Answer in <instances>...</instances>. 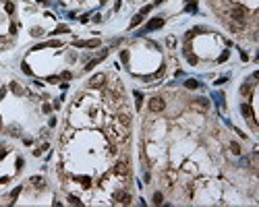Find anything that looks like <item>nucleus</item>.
Instances as JSON below:
<instances>
[{"label":"nucleus","mask_w":259,"mask_h":207,"mask_svg":"<svg viewBox=\"0 0 259 207\" xmlns=\"http://www.w3.org/2000/svg\"><path fill=\"white\" fill-rule=\"evenodd\" d=\"M184 87H187V89H197L199 83H197L195 79H187V81H184Z\"/></svg>","instance_id":"9"},{"label":"nucleus","mask_w":259,"mask_h":207,"mask_svg":"<svg viewBox=\"0 0 259 207\" xmlns=\"http://www.w3.org/2000/svg\"><path fill=\"white\" fill-rule=\"evenodd\" d=\"M193 106H195V108H201V110H207V108H209V100L199 98V100H195V102H193Z\"/></svg>","instance_id":"7"},{"label":"nucleus","mask_w":259,"mask_h":207,"mask_svg":"<svg viewBox=\"0 0 259 207\" xmlns=\"http://www.w3.org/2000/svg\"><path fill=\"white\" fill-rule=\"evenodd\" d=\"M230 151H232L234 155H241V147H239V143H230Z\"/></svg>","instance_id":"15"},{"label":"nucleus","mask_w":259,"mask_h":207,"mask_svg":"<svg viewBox=\"0 0 259 207\" xmlns=\"http://www.w3.org/2000/svg\"><path fill=\"white\" fill-rule=\"evenodd\" d=\"M54 33H68V27H66V25H58V27L54 29Z\"/></svg>","instance_id":"19"},{"label":"nucleus","mask_w":259,"mask_h":207,"mask_svg":"<svg viewBox=\"0 0 259 207\" xmlns=\"http://www.w3.org/2000/svg\"><path fill=\"white\" fill-rule=\"evenodd\" d=\"M226 58H228V52H222V56H220V58H218V60H220V62H224V60H226Z\"/></svg>","instance_id":"31"},{"label":"nucleus","mask_w":259,"mask_h":207,"mask_svg":"<svg viewBox=\"0 0 259 207\" xmlns=\"http://www.w3.org/2000/svg\"><path fill=\"white\" fill-rule=\"evenodd\" d=\"M135 100H137L135 104H137V110H139L141 104H143V95H141V91H135Z\"/></svg>","instance_id":"12"},{"label":"nucleus","mask_w":259,"mask_h":207,"mask_svg":"<svg viewBox=\"0 0 259 207\" xmlns=\"http://www.w3.org/2000/svg\"><path fill=\"white\" fill-rule=\"evenodd\" d=\"M21 191H23V187H15V189H13V193H11V201H15V199L21 195Z\"/></svg>","instance_id":"13"},{"label":"nucleus","mask_w":259,"mask_h":207,"mask_svg":"<svg viewBox=\"0 0 259 207\" xmlns=\"http://www.w3.org/2000/svg\"><path fill=\"white\" fill-rule=\"evenodd\" d=\"M151 8H153V4H147V6H143V8L139 11V15H141V17H145L147 13H151Z\"/></svg>","instance_id":"16"},{"label":"nucleus","mask_w":259,"mask_h":207,"mask_svg":"<svg viewBox=\"0 0 259 207\" xmlns=\"http://www.w3.org/2000/svg\"><path fill=\"white\" fill-rule=\"evenodd\" d=\"M164 201V197H162V193H153V205H160Z\"/></svg>","instance_id":"17"},{"label":"nucleus","mask_w":259,"mask_h":207,"mask_svg":"<svg viewBox=\"0 0 259 207\" xmlns=\"http://www.w3.org/2000/svg\"><path fill=\"white\" fill-rule=\"evenodd\" d=\"M116 172H118V174H127V172H129V168H127V164H122V162H118V164H116Z\"/></svg>","instance_id":"11"},{"label":"nucleus","mask_w":259,"mask_h":207,"mask_svg":"<svg viewBox=\"0 0 259 207\" xmlns=\"http://www.w3.org/2000/svg\"><path fill=\"white\" fill-rule=\"evenodd\" d=\"M120 122H125V124H129V122H131L129 114H120Z\"/></svg>","instance_id":"25"},{"label":"nucleus","mask_w":259,"mask_h":207,"mask_svg":"<svg viewBox=\"0 0 259 207\" xmlns=\"http://www.w3.org/2000/svg\"><path fill=\"white\" fill-rule=\"evenodd\" d=\"M106 56H108V52H102V54H100V56H98V58H93V60H89V62H87V66H85V68H87V71H91V68H93V66H96V64H98V62H102V60H104V58H106Z\"/></svg>","instance_id":"6"},{"label":"nucleus","mask_w":259,"mask_h":207,"mask_svg":"<svg viewBox=\"0 0 259 207\" xmlns=\"http://www.w3.org/2000/svg\"><path fill=\"white\" fill-rule=\"evenodd\" d=\"M241 91H243V93H251V85H245Z\"/></svg>","instance_id":"29"},{"label":"nucleus","mask_w":259,"mask_h":207,"mask_svg":"<svg viewBox=\"0 0 259 207\" xmlns=\"http://www.w3.org/2000/svg\"><path fill=\"white\" fill-rule=\"evenodd\" d=\"M4 155H6V149H0V159H2Z\"/></svg>","instance_id":"34"},{"label":"nucleus","mask_w":259,"mask_h":207,"mask_svg":"<svg viewBox=\"0 0 259 207\" xmlns=\"http://www.w3.org/2000/svg\"><path fill=\"white\" fill-rule=\"evenodd\" d=\"M68 203H70V205H81V201H79L75 195H70V197H68Z\"/></svg>","instance_id":"22"},{"label":"nucleus","mask_w":259,"mask_h":207,"mask_svg":"<svg viewBox=\"0 0 259 207\" xmlns=\"http://www.w3.org/2000/svg\"><path fill=\"white\" fill-rule=\"evenodd\" d=\"M4 95H6V87L0 89V100H4Z\"/></svg>","instance_id":"30"},{"label":"nucleus","mask_w":259,"mask_h":207,"mask_svg":"<svg viewBox=\"0 0 259 207\" xmlns=\"http://www.w3.org/2000/svg\"><path fill=\"white\" fill-rule=\"evenodd\" d=\"M60 79H64V81H68V79H73V75H70L68 71H64V73L60 75Z\"/></svg>","instance_id":"27"},{"label":"nucleus","mask_w":259,"mask_h":207,"mask_svg":"<svg viewBox=\"0 0 259 207\" xmlns=\"http://www.w3.org/2000/svg\"><path fill=\"white\" fill-rule=\"evenodd\" d=\"M164 25V19H151L147 25H145V31H153V29H160Z\"/></svg>","instance_id":"5"},{"label":"nucleus","mask_w":259,"mask_h":207,"mask_svg":"<svg viewBox=\"0 0 259 207\" xmlns=\"http://www.w3.org/2000/svg\"><path fill=\"white\" fill-rule=\"evenodd\" d=\"M118 203H125V205H129V203H131V195H129V193H122V195H118Z\"/></svg>","instance_id":"10"},{"label":"nucleus","mask_w":259,"mask_h":207,"mask_svg":"<svg viewBox=\"0 0 259 207\" xmlns=\"http://www.w3.org/2000/svg\"><path fill=\"white\" fill-rule=\"evenodd\" d=\"M37 2H46V0H37Z\"/></svg>","instance_id":"35"},{"label":"nucleus","mask_w":259,"mask_h":207,"mask_svg":"<svg viewBox=\"0 0 259 207\" xmlns=\"http://www.w3.org/2000/svg\"><path fill=\"white\" fill-rule=\"evenodd\" d=\"M11 89L15 91V93H17V95H21V93H23V89H21V87H19L17 83H11Z\"/></svg>","instance_id":"20"},{"label":"nucleus","mask_w":259,"mask_h":207,"mask_svg":"<svg viewBox=\"0 0 259 207\" xmlns=\"http://www.w3.org/2000/svg\"><path fill=\"white\" fill-rule=\"evenodd\" d=\"M21 168H23V159L19 157V159H17V170H21Z\"/></svg>","instance_id":"33"},{"label":"nucleus","mask_w":259,"mask_h":207,"mask_svg":"<svg viewBox=\"0 0 259 207\" xmlns=\"http://www.w3.org/2000/svg\"><path fill=\"white\" fill-rule=\"evenodd\" d=\"M79 180H81V185H83V187H85V189H87V187H89V185H91V180H89V178H87V176H83V178H79Z\"/></svg>","instance_id":"24"},{"label":"nucleus","mask_w":259,"mask_h":207,"mask_svg":"<svg viewBox=\"0 0 259 207\" xmlns=\"http://www.w3.org/2000/svg\"><path fill=\"white\" fill-rule=\"evenodd\" d=\"M141 21H143V17H141V15H137V17H133V21H131V27H137L139 25V23Z\"/></svg>","instance_id":"18"},{"label":"nucleus","mask_w":259,"mask_h":207,"mask_svg":"<svg viewBox=\"0 0 259 207\" xmlns=\"http://www.w3.org/2000/svg\"><path fill=\"white\" fill-rule=\"evenodd\" d=\"M56 81H60V77H48V83H56Z\"/></svg>","instance_id":"32"},{"label":"nucleus","mask_w":259,"mask_h":207,"mask_svg":"<svg viewBox=\"0 0 259 207\" xmlns=\"http://www.w3.org/2000/svg\"><path fill=\"white\" fill-rule=\"evenodd\" d=\"M120 60H122V62H127V60H129V52H127V50H122V52H120Z\"/></svg>","instance_id":"28"},{"label":"nucleus","mask_w":259,"mask_h":207,"mask_svg":"<svg viewBox=\"0 0 259 207\" xmlns=\"http://www.w3.org/2000/svg\"><path fill=\"white\" fill-rule=\"evenodd\" d=\"M245 15H247V11H245L243 6H234V8H232V19H234V21H241V23H243V21H245Z\"/></svg>","instance_id":"4"},{"label":"nucleus","mask_w":259,"mask_h":207,"mask_svg":"<svg viewBox=\"0 0 259 207\" xmlns=\"http://www.w3.org/2000/svg\"><path fill=\"white\" fill-rule=\"evenodd\" d=\"M241 112L245 114V118H249V120L253 118V108L249 104H241Z\"/></svg>","instance_id":"8"},{"label":"nucleus","mask_w":259,"mask_h":207,"mask_svg":"<svg viewBox=\"0 0 259 207\" xmlns=\"http://www.w3.org/2000/svg\"><path fill=\"white\" fill-rule=\"evenodd\" d=\"M184 56H187V60H189L191 64H197V56H195V54H191L189 50H187V52H184Z\"/></svg>","instance_id":"14"},{"label":"nucleus","mask_w":259,"mask_h":207,"mask_svg":"<svg viewBox=\"0 0 259 207\" xmlns=\"http://www.w3.org/2000/svg\"><path fill=\"white\" fill-rule=\"evenodd\" d=\"M4 8H6V13L11 15V13L15 11V4H13V2H4Z\"/></svg>","instance_id":"23"},{"label":"nucleus","mask_w":259,"mask_h":207,"mask_svg":"<svg viewBox=\"0 0 259 207\" xmlns=\"http://www.w3.org/2000/svg\"><path fill=\"white\" fill-rule=\"evenodd\" d=\"M164 108H166V102H164L162 98H153V100H149V110H151V112H162Z\"/></svg>","instance_id":"2"},{"label":"nucleus","mask_w":259,"mask_h":207,"mask_svg":"<svg viewBox=\"0 0 259 207\" xmlns=\"http://www.w3.org/2000/svg\"><path fill=\"white\" fill-rule=\"evenodd\" d=\"M104 81H106V75H104V73H98V75H93V77L89 79V87H91V89H98V87L104 85Z\"/></svg>","instance_id":"1"},{"label":"nucleus","mask_w":259,"mask_h":207,"mask_svg":"<svg viewBox=\"0 0 259 207\" xmlns=\"http://www.w3.org/2000/svg\"><path fill=\"white\" fill-rule=\"evenodd\" d=\"M31 182H33L35 187H42V178H39V176H33V178H31Z\"/></svg>","instance_id":"26"},{"label":"nucleus","mask_w":259,"mask_h":207,"mask_svg":"<svg viewBox=\"0 0 259 207\" xmlns=\"http://www.w3.org/2000/svg\"><path fill=\"white\" fill-rule=\"evenodd\" d=\"M100 39H87V41H75L77 48H100Z\"/></svg>","instance_id":"3"},{"label":"nucleus","mask_w":259,"mask_h":207,"mask_svg":"<svg viewBox=\"0 0 259 207\" xmlns=\"http://www.w3.org/2000/svg\"><path fill=\"white\" fill-rule=\"evenodd\" d=\"M21 68H23V73H25V75H33V73H31V68H29V64H27V62H23V64H21Z\"/></svg>","instance_id":"21"}]
</instances>
